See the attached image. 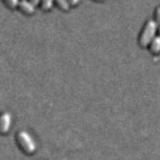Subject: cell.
I'll list each match as a JSON object with an SVG mask.
<instances>
[{
	"label": "cell",
	"instance_id": "6da1fadb",
	"mask_svg": "<svg viewBox=\"0 0 160 160\" xmlns=\"http://www.w3.org/2000/svg\"><path fill=\"white\" fill-rule=\"evenodd\" d=\"M158 35V29L155 20L150 19L147 21L140 32L138 38V43L140 48H148L151 40Z\"/></svg>",
	"mask_w": 160,
	"mask_h": 160
},
{
	"label": "cell",
	"instance_id": "7c38bea8",
	"mask_svg": "<svg viewBox=\"0 0 160 160\" xmlns=\"http://www.w3.org/2000/svg\"><path fill=\"white\" fill-rule=\"evenodd\" d=\"M94 1H97V2H102L104 0H94Z\"/></svg>",
	"mask_w": 160,
	"mask_h": 160
},
{
	"label": "cell",
	"instance_id": "52a82bcc",
	"mask_svg": "<svg viewBox=\"0 0 160 160\" xmlns=\"http://www.w3.org/2000/svg\"><path fill=\"white\" fill-rule=\"evenodd\" d=\"M54 4H55V0H41L39 5L42 10L48 11L52 8Z\"/></svg>",
	"mask_w": 160,
	"mask_h": 160
},
{
	"label": "cell",
	"instance_id": "5b68a950",
	"mask_svg": "<svg viewBox=\"0 0 160 160\" xmlns=\"http://www.w3.org/2000/svg\"><path fill=\"white\" fill-rule=\"evenodd\" d=\"M148 51L152 55H159L160 54V35H157L151 40V42L148 47Z\"/></svg>",
	"mask_w": 160,
	"mask_h": 160
},
{
	"label": "cell",
	"instance_id": "30bf717a",
	"mask_svg": "<svg viewBox=\"0 0 160 160\" xmlns=\"http://www.w3.org/2000/svg\"><path fill=\"white\" fill-rule=\"evenodd\" d=\"M68 1L71 7H75V6L78 5L80 2V0H68Z\"/></svg>",
	"mask_w": 160,
	"mask_h": 160
},
{
	"label": "cell",
	"instance_id": "277c9868",
	"mask_svg": "<svg viewBox=\"0 0 160 160\" xmlns=\"http://www.w3.org/2000/svg\"><path fill=\"white\" fill-rule=\"evenodd\" d=\"M35 7L29 0H20L18 8L22 14L26 15H31L35 12Z\"/></svg>",
	"mask_w": 160,
	"mask_h": 160
},
{
	"label": "cell",
	"instance_id": "7a4b0ae2",
	"mask_svg": "<svg viewBox=\"0 0 160 160\" xmlns=\"http://www.w3.org/2000/svg\"><path fill=\"white\" fill-rule=\"evenodd\" d=\"M16 142L20 150L26 155H32L36 151V142L27 131H20L17 133Z\"/></svg>",
	"mask_w": 160,
	"mask_h": 160
},
{
	"label": "cell",
	"instance_id": "8992f818",
	"mask_svg": "<svg viewBox=\"0 0 160 160\" xmlns=\"http://www.w3.org/2000/svg\"><path fill=\"white\" fill-rule=\"evenodd\" d=\"M55 4L62 11H68L71 8L68 0H55Z\"/></svg>",
	"mask_w": 160,
	"mask_h": 160
},
{
	"label": "cell",
	"instance_id": "3957f363",
	"mask_svg": "<svg viewBox=\"0 0 160 160\" xmlns=\"http://www.w3.org/2000/svg\"><path fill=\"white\" fill-rule=\"evenodd\" d=\"M12 122V116L11 113L3 112L0 115V134L6 135L9 132Z\"/></svg>",
	"mask_w": 160,
	"mask_h": 160
},
{
	"label": "cell",
	"instance_id": "ba28073f",
	"mask_svg": "<svg viewBox=\"0 0 160 160\" xmlns=\"http://www.w3.org/2000/svg\"><path fill=\"white\" fill-rule=\"evenodd\" d=\"M2 1L8 8L13 10L15 9V8H18L20 0H2Z\"/></svg>",
	"mask_w": 160,
	"mask_h": 160
},
{
	"label": "cell",
	"instance_id": "8fae6325",
	"mask_svg": "<svg viewBox=\"0 0 160 160\" xmlns=\"http://www.w3.org/2000/svg\"><path fill=\"white\" fill-rule=\"evenodd\" d=\"M29 1L31 2V3L34 4L35 7H37V6L39 5L40 2H41V0H29Z\"/></svg>",
	"mask_w": 160,
	"mask_h": 160
},
{
	"label": "cell",
	"instance_id": "9c48e42d",
	"mask_svg": "<svg viewBox=\"0 0 160 160\" xmlns=\"http://www.w3.org/2000/svg\"><path fill=\"white\" fill-rule=\"evenodd\" d=\"M155 22L157 25L158 29V35H160V7L156 8L155 11Z\"/></svg>",
	"mask_w": 160,
	"mask_h": 160
}]
</instances>
